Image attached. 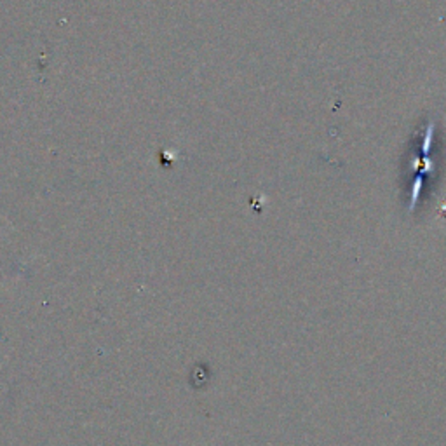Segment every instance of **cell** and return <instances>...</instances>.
<instances>
[{"mask_svg": "<svg viewBox=\"0 0 446 446\" xmlns=\"http://www.w3.org/2000/svg\"><path fill=\"white\" fill-rule=\"evenodd\" d=\"M420 189H422V176H416V180H415V185H413V193H412V202H410V206H408V211L412 213L413 209H415V206H416V202H419V196H420Z\"/></svg>", "mask_w": 446, "mask_h": 446, "instance_id": "1", "label": "cell"}]
</instances>
